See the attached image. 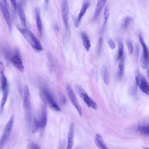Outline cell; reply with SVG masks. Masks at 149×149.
<instances>
[{
  "mask_svg": "<svg viewBox=\"0 0 149 149\" xmlns=\"http://www.w3.org/2000/svg\"></svg>",
  "mask_w": 149,
  "mask_h": 149,
  "instance_id": "f35d334b",
  "label": "cell"
},
{
  "mask_svg": "<svg viewBox=\"0 0 149 149\" xmlns=\"http://www.w3.org/2000/svg\"><path fill=\"white\" fill-rule=\"evenodd\" d=\"M24 107L25 110L26 118L28 122L30 123L31 120V109L30 95L28 86H25L24 91Z\"/></svg>",
  "mask_w": 149,
  "mask_h": 149,
  "instance_id": "7a4b0ae2",
  "label": "cell"
},
{
  "mask_svg": "<svg viewBox=\"0 0 149 149\" xmlns=\"http://www.w3.org/2000/svg\"><path fill=\"white\" fill-rule=\"evenodd\" d=\"M131 18L129 16L125 17L122 24V28L124 29H126L131 21Z\"/></svg>",
  "mask_w": 149,
  "mask_h": 149,
  "instance_id": "484cf974",
  "label": "cell"
},
{
  "mask_svg": "<svg viewBox=\"0 0 149 149\" xmlns=\"http://www.w3.org/2000/svg\"><path fill=\"white\" fill-rule=\"evenodd\" d=\"M139 37L143 49L142 54L140 59V64L143 68L146 69L149 65L148 50L143 37L140 32L139 33Z\"/></svg>",
  "mask_w": 149,
  "mask_h": 149,
  "instance_id": "277c9868",
  "label": "cell"
},
{
  "mask_svg": "<svg viewBox=\"0 0 149 149\" xmlns=\"http://www.w3.org/2000/svg\"><path fill=\"white\" fill-rule=\"evenodd\" d=\"M124 52V47L123 43L120 42L118 45V59H120L123 56Z\"/></svg>",
  "mask_w": 149,
  "mask_h": 149,
  "instance_id": "d4e9b609",
  "label": "cell"
},
{
  "mask_svg": "<svg viewBox=\"0 0 149 149\" xmlns=\"http://www.w3.org/2000/svg\"><path fill=\"white\" fill-rule=\"evenodd\" d=\"M35 13L37 27L40 34L41 35L42 32V26L40 18V10L38 8H35Z\"/></svg>",
  "mask_w": 149,
  "mask_h": 149,
  "instance_id": "2e32d148",
  "label": "cell"
},
{
  "mask_svg": "<svg viewBox=\"0 0 149 149\" xmlns=\"http://www.w3.org/2000/svg\"><path fill=\"white\" fill-rule=\"evenodd\" d=\"M43 91L45 95L46 99L50 107L54 109L59 111L60 108L58 106L53 98L52 93L47 89L44 88Z\"/></svg>",
  "mask_w": 149,
  "mask_h": 149,
  "instance_id": "9c48e42d",
  "label": "cell"
},
{
  "mask_svg": "<svg viewBox=\"0 0 149 149\" xmlns=\"http://www.w3.org/2000/svg\"><path fill=\"white\" fill-rule=\"evenodd\" d=\"M102 38L101 37H100L98 40L97 46V52L98 54L100 53V52L102 46Z\"/></svg>",
  "mask_w": 149,
  "mask_h": 149,
  "instance_id": "f1b7e54d",
  "label": "cell"
},
{
  "mask_svg": "<svg viewBox=\"0 0 149 149\" xmlns=\"http://www.w3.org/2000/svg\"><path fill=\"white\" fill-rule=\"evenodd\" d=\"M102 74L104 81L107 85L109 82V73L108 69L106 67H103Z\"/></svg>",
  "mask_w": 149,
  "mask_h": 149,
  "instance_id": "cb8c5ba5",
  "label": "cell"
},
{
  "mask_svg": "<svg viewBox=\"0 0 149 149\" xmlns=\"http://www.w3.org/2000/svg\"><path fill=\"white\" fill-rule=\"evenodd\" d=\"M120 59L118 67V76L120 78L123 75L124 68V58L123 56Z\"/></svg>",
  "mask_w": 149,
  "mask_h": 149,
  "instance_id": "44dd1931",
  "label": "cell"
},
{
  "mask_svg": "<svg viewBox=\"0 0 149 149\" xmlns=\"http://www.w3.org/2000/svg\"><path fill=\"white\" fill-rule=\"evenodd\" d=\"M126 43L130 54H132L134 51V48L131 41L128 40L127 41Z\"/></svg>",
  "mask_w": 149,
  "mask_h": 149,
  "instance_id": "4316f807",
  "label": "cell"
},
{
  "mask_svg": "<svg viewBox=\"0 0 149 149\" xmlns=\"http://www.w3.org/2000/svg\"><path fill=\"white\" fill-rule=\"evenodd\" d=\"M104 14V19L103 25V28H104L105 26L107 23L109 15L108 9L107 7H106L105 8Z\"/></svg>",
  "mask_w": 149,
  "mask_h": 149,
  "instance_id": "83f0119b",
  "label": "cell"
},
{
  "mask_svg": "<svg viewBox=\"0 0 149 149\" xmlns=\"http://www.w3.org/2000/svg\"><path fill=\"white\" fill-rule=\"evenodd\" d=\"M90 5V3L88 1L85 2L83 4L78 17L75 19L74 20V24L75 27H78L79 26L82 18L85 14Z\"/></svg>",
  "mask_w": 149,
  "mask_h": 149,
  "instance_id": "8fae6325",
  "label": "cell"
},
{
  "mask_svg": "<svg viewBox=\"0 0 149 149\" xmlns=\"http://www.w3.org/2000/svg\"><path fill=\"white\" fill-rule=\"evenodd\" d=\"M91 107L95 110H97L98 106L97 104L91 98H90Z\"/></svg>",
  "mask_w": 149,
  "mask_h": 149,
  "instance_id": "1f68e13d",
  "label": "cell"
},
{
  "mask_svg": "<svg viewBox=\"0 0 149 149\" xmlns=\"http://www.w3.org/2000/svg\"><path fill=\"white\" fill-rule=\"evenodd\" d=\"M65 88L70 100L76 109L80 116H82V112L81 106L71 87L69 84H67Z\"/></svg>",
  "mask_w": 149,
  "mask_h": 149,
  "instance_id": "5b68a950",
  "label": "cell"
},
{
  "mask_svg": "<svg viewBox=\"0 0 149 149\" xmlns=\"http://www.w3.org/2000/svg\"><path fill=\"white\" fill-rule=\"evenodd\" d=\"M18 15L22 24L24 26L26 25V17L22 5L20 3L17 4V8Z\"/></svg>",
  "mask_w": 149,
  "mask_h": 149,
  "instance_id": "e0dca14e",
  "label": "cell"
},
{
  "mask_svg": "<svg viewBox=\"0 0 149 149\" xmlns=\"http://www.w3.org/2000/svg\"><path fill=\"white\" fill-rule=\"evenodd\" d=\"M60 100L61 103L63 104H65L66 102V97L63 94L60 93L59 94Z\"/></svg>",
  "mask_w": 149,
  "mask_h": 149,
  "instance_id": "4dcf8cb0",
  "label": "cell"
},
{
  "mask_svg": "<svg viewBox=\"0 0 149 149\" xmlns=\"http://www.w3.org/2000/svg\"><path fill=\"white\" fill-rule=\"evenodd\" d=\"M17 28L34 50L38 51L43 50V48L40 42L32 32L25 28L18 26H17Z\"/></svg>",
  "mask_w": 149,
  "mask_h": 149,
  "instance_id": "6da1fadb",
  "label": "cell"
},
{
  "mask_svg": "<svg viewBox=\"0 0 149 149\" xmlns=\"http://www.w3.org/2000/svg\"><path fill=\"white\" fill-rule=\"evenodd\" d=\"M29 147L30 149H40L38 146L35 142H31L29 144Z\"/></svg>",
  "mask_w": 149,
  "mask_h": 149,
  "instance_id": "d6a6232c",
  "label": "cell"
},
{
  "mask_svg": "<svg viewBox=\"0 0 149 149\" xmlns=\"http://www.w3.org/2000/svg\"><path fill=\"white\" fill-rule=\"evenodd\" d=\"M81 37L83 46L86 51L88 52L91 46L88 37L86 33L83 32L81 34Z\"/></svg>",
  "mask_w": 149,
  "mask_h": 149,
  "instance_id": "ac0fdd59",
  "label": "cell"
},
{
  "mask_svg": "<svg viewBox=\"0 0 149 149\" xmlns=\"http://www.w3.org/2000/svg\"><path fill=\"white\" fill-rule=\"evenodd\" d=\"M141 90L147 95L149 94V84L145 77L142 75L139 76L138 85Z\"/></svg>",
  "mask_w": 149,
  "mask_h": 149,
  "instance_id": "4fadbf2b",
  "label": "cell"
},
{
  "mask_svg": "<svg viewBox=\"0 0 149 149\" xmlns=\"http://www.w3.org/2000/svg\"><path fill=\"white\" fill-rule=\"evenodd\" d=\"M74 135V125L73 123H72L70 126L68 134L67 149H71L72 148L73 145Z\"/></svg>",
  "mask_w": 149,
  "mask_h": 149,
  "instance_id": "5bb4252c",
  "label": "cell"
},
{
  "mask_svg": "<svg viewBox=\"0 0 149 149\" xmlns=\"http://www.w3.org/2000/svg\"><path fill=\"white\" fill-rule=\"evenodd\" d=\"M138 130L139 132L142 134L145 135L149 136V127L148 125L146 126H139L138 128Z\"/></svg>",
  "mask_w": 149,
  "mask_h": 149,
  "instance_id": "603a6c76",
  "label": "cell"
},
{
  "mask_svg": "<svg viewBox=\"0 0 149 149\" xmlns=\"http://www.w3.org/2000/svg\"><path fill=\"white\" fill-rule=\"evenodd\" d=\"M54 29L56 31H58L59 30V29L58 25L57 24H55L54 25Z\"/></svg>",
  "mask_w": 149,
  "mask_h": 149,
  "instance_id": "d590c367",
  "label": "cell"
},
{
  "mask_svg": "<svg viewBox=\"0 0 149 149\" xmlns=\"http://www.w3.org/2000/svg\"><path fill=\"white\" fill-rule=\"evenodd\" d=\"M13 122L14 117L12 116L5 127L3 134L0 141V147L3 145L9 136L12 130Z\"/></svg>",
  "mask_w": 149,
  "mask_h": 149,
  "instance_id": "8992f818",
  "label": "cell"
},
{
  "mask_svg": "<svg viewBox=\"0 0 149 149\" xmlns=\"http://www.w3.org/2000/svg\"><path fill=\"white\" fill-rule=\"evenodd\" d=\"M0 10L7 24L9 30L10 32L12 29V22L10 16L6 5L0 0Z\"/></svg>",
  "mask_w": 149,
  "mask_h": 149,
  "instance_id": "ba28073f",
  "label": "cell"
},
{
  "mask_svg": "<svg viewBox=\"0 0 149 149\" xmlns=\"http://www.w3.org/2000/svg\"><path fill=\"white\" fill-rule=\"evenodd\" d=\"M12 6L15 11H16L17 8V4L16 0H10Z\"/></svg>",
  "mask_w": 149,
  "mask_h": 149,
  "instance_id": "e575fe53",
  "label": "cell"
},
{
  "mask_svg": "<svg viewBox=\"0 0 149 149\" xmlns=\"http://www.w3.org/2000/svg\"><path fill=\"white\" fill-rule=\"evenodd\" d=\"M61 9L63 21L66 28L67 29L68 26L69 17V9L68 0H62Z\"/></svg>",
  "mask_w": 149,
  "mask_h": 149,
  "instance_id": "52a82bcc",
  "label": "cell"
},
{
  "mask_svg": "<svg viewBox=\"0 0 149 149\" xmlns=\"http://www.w3.org/2000/svg\"><path fill=\"white\" fill-rule=\"evenodd\" d=\"M4 2V4L6 6H8V3L7 2V0H2Z\"/></svg>",
  "mask_w": 149,
  "mask_h": 149,
  "instance_id": "8d00e7d4",
  "label": "cell"
},
{
  "mask_svg": "<svg viewBox=\"0 0 149 149\" xmlns=\"http://www.w3.org/2000/svg\"><path fill=\"white\" fill-rule=\"evenodd\" d=\"M40 128V120H39L36 118H35L33 121V125L32 128V133H35Z\"/></svg>",
  "mask_w": 149,
  "mask_h": 149,
  "instance_id": "7402d4cb",
  "label": "cell"
},
{
  "mask_svg": "<svg viewBox=\"0 0 149 149\" xmlns=\"http://www.w3.org/2000/svg\"><path fill=\"white\" fill-rule=\"evenodd\" d=\"M76 91L79 96L89 107H91L90 98L84 90L79 85H77L75 87Z\"/></svg>",
  "mask_w": 149,
  "mask_h": 149,
  "instance_id": "30bf717a",
  "label": "cell"
},
{
  "mask_svg": "<svg viewBox=\"0 0 149 149\" xmlns=\"http://www.w3.org/2000/svg\"><path fill=\"white\" fill-rule=\"evenodd\" d=\"M3 92V95L0 106V113H2L4 108V106L7 101L8 96L9 90L4 91Z\"/></svg>",
  "mask_w": 149,
  "mask_h": 149,
  "instance_id": "ffe728a7",
  "label": "cell"
},
{
  "mask_svg": "<svg viewBox=\"0 0 149 149\" xmlns=\"http://www.w3.org/2000/svg\"><path fill=\"white\" fill-rule=\"evenodd\" d=\"M139 76V70L138 68H137L136 69L135 72V79L137 86L138 85Z\"/></svg>",
  "mask_w": 149,
  "mask_h": 149,
  "instance_id": "f546056e",
  "label": "cell"
},
{
  "mask_svg": "<svg viewBox=\"0 0 149 149\" xmlns=\"http://www.w3.org/2000/svg\"><path fill=\"white\" fill-rule=\"evenodd\" d=\"M95 142L97 146L100 149H107V147L104 143L102 136L98 134L96 135L95 138Z\"/></svg>",
  "mask_w": 149,
  "mask_h": 149,
  "instance_id": "d6986e66",
  "label": "cell"
},
{
  "mask_svg": "<svg viewBox=\"0 0 149 149\" xmlns=\"http://www.w3.org/2000/svg\"><path fill=\"white\" fill-rule=\"evenodd\" d=\"M49 0H45V2L46 4L47 5L48 2Z\"/></svg>",
  "mask_w": 149,
  "mask_h": 149,
  "instance_id": "74e56055",
  "label": "cell"
},
{
  "mask_svg": "<svg viewBox=\"0 0 149 149\" xmlns=\"http://www.w3.org/2000/svg\"><path fill=\"white\" fill-rule=\"evenodd\" d=\"M108 44L109 47L111 49H114L115 47V45L112 39H110L108 40Z\"/></svg>",
  "mask_w": 149,
  "mask_h": 149,
  "instance_id": "836d02e7",
  "label": "cell"
},
{
  "mask_svg": "<svg viewBox=\"0 0 149 149\" xmlns=\"http://www.w3.org/2000/svg\"><path fill=\"white\" fill-rule=\"evenodd\" d=\"M107 1V0H97L96 8L93 18V20L95 21L97 19Z\"/></svg>",
  "mask_w": 149,
  "mask_h": 149,
  "instance_id": "9a60e30c",
  "label": "cell"
},
{
  "mask_svg": "<svg viewBox=\"0 0 149 149\" xmlns=\"http://www.w3.org/2000/svg\"><path fill=\"white\" fill-rule=\"evenodd\" d=\"M43 105L42 109L41 116L40 120V128L44 129L45 127L47 122V111L46 103L42 98Z\"/></svg>",
  "mask_w": 149,
  "mask_h": 149,
  "instance_id": "7c38bea8",
  "label": "cell"
},
{
  "mask_svg": "<svg viewBox=\"0 0 149 149\" xmlns=\"http://www.w3.org/2000/svg\"><path fill=\"white\" fill-rule=\"evenodd\" d=\"M10 60L13 65L20 72L23 73L24 70V66L19 50L16 48L11 57Z\"/></svg>",
  "mask_w": 149,
  "mask_h": 149,
  "instance_id": "3957f363",
  "label": "cell"
}]
</instances>
